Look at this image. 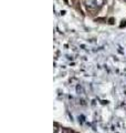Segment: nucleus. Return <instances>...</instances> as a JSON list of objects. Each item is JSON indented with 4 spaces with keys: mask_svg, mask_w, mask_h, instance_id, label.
Masks as SVG:
<instances>
[{
    "mask_svg": "<svg viewBox=\"0 0 126 133\" xmlns=\"http://www.w3.org/2000/svg\"><path fill=\"white\" fill-rule=\"evenodd\" d=\"M94 3L96 7H102L104 5V0H94Z\"/></svg>",
    "mask_w": 126,
    "mask_h": 133,
    "instance_id": "f257e3e1",
    "label": "nucleus"
},
{
    "mask_svg": "<svg viewBox=\"0 0 126 133\" xmlns=\"http://www.w3.org/2000/svg\"><path fill=\"white\" fill-rule=\"evenodd\" d=\"M76 91H78V93H83V89H82L81 85H78V87H76Z\"/></svg>",
    "mask_w": 126,
    "mask_h": 133,
    "instance_id": "f03ea898",
    "label": "nucleus"
},
{
    "mask_svg": "<svg viewBox=\"0 0 126 133\" xmlns=\"http://www.w3.org/2000/svg\"><path fill=\"white\" fill-rule=\"evenodd\" d=\"M54 133H58V124L54 123Z\"/></svg>",
    "mask_w": 126,
    "mask_h": 133,
    "instance_id": "20e7f679",
    "label": "nucleus"
},
{
    "mask_svg": "<svg viewBox=\"0 0 126 133\" xmlns=\"http://www.w3.org/2000/svg\"><path fill=\"white\" fill-rule=\"evenodd\" d=\"M62 133H73L70 129H62Z\"/></svg>",
    "mask_w": 126,
    "mask_h": 133,
    "instance_id": "7ed1b4c3",
    "label": "nucleus"
}]
</instances>
